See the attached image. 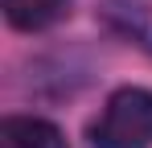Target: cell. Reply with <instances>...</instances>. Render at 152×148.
I'll return each mask as SVG.
<instances>
[{"mask_svg": "<svg viewBox=\"0 0 152 148\" xmlns=\"http://www.w3.org/2000/svg\"><path fill=\"white\" fill-rule=\"evenodd\" d=\"M70 12V0H4V17L12 29H50Z\"/></svg>", "mask_w": 152, "mask_h": 148, "instance_id": "cell-3", "label": "cell"}, {"mask_svg": "<svg viewBox=\"0 0 152 148\" xmlns=\"http://www.w3.org/2000/svg\"><path fill=\"white\" fill-rule=\"evenodd\" d=\"M95 148H148L152 144V91L124 86L107 99L99 119L91 123Z\"/></svg>", "mask_w": 152, "mask_h": 148, "instance_id": "cell-1", "label": "cell"}, {"mask_svg": "<svg viewBox=\"0 0 152 148\" xmlns=\"http://www.w3.org/2000/svg\"><path fill=\"white\" fill-rule=\"evenodd\" d=\"M0 148H66V136L50 119L12 115V119L0 123Z\"/></svg>", "mask_w": 152, "mask_h": 148, "instance_id": "cell-2", "label": "cell"}]
</instances>
